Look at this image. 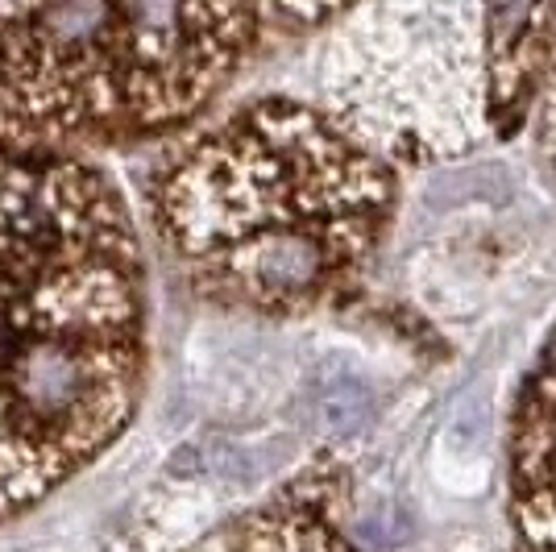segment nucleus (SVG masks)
Returning <instances> with one entry per match:
<instances>
[{
  "mask_svg": "<svg viewBox=\"0 0 556 552\" xmlns=\"http://www.w3.org/2000/svg\"><path fill=\"white\" fill-rule=\"evenodd\" d=\"M146 378V271L116 184L0 141V524L113 444Z\"/></svg>",
  "mask_w": 556,
  "mask_h": 552,
  "instance_id": "nucleus-1",
  "label": "nucleus"
},
{
  "mask_svg": "<svg viewBox=\"0 0 556 552\" xmlns=\"http://www.w3.org/2000/svg\"><path fill=\"white\" fill-rule=\"evenodd\" d=\"M399 208V166L320 100L266 96L184 138L150 229L212 308L295 321L349 296Z\"/></svg>",
  "mask_w": 556,
  "mask_h": 552,
  "instance_id": "nucleus-2",
  "label": "nucleus"
},
{
  "mask_svg": "<svg viewBox=\"0 0 556 552\" xmlns=\"http://www.w3.org/2000/svg\"><path fill=\"white\" fill-rule=\"evenodd\" d=\"M257 34L250 0H0V141L187 129Z\"/></svg>",
  "mask_w": 556,
  "mask_h": 552,
  "instance_id": "nucleus-3",
  "label": "nucleus"
},
{
  "mask_svg": "<svg viewBox=\"0 0 556 552\" xmlns=\"http://www.w3.org/2000/svg\"><path fill=\"white\" fill-rule=\"evenodd\" d=\"M556 0H357L320 54V104L394 166H437L528 129Z\"/></svg>",
  "mask_w": 556,
  "mask_h": 552,
  "instance_id": "nucleus-4",
  "label": "nucleus"
},
{
  "mask_svg": "<svg viewBox=\"0 0 556 552\" xmlns=\"http://www.w3.org/2000/svg\"><path fill=\"white\" fill-rule=\"evenodd\" d=\"M345 469L332 453H320L278 494L229 519L191 552H366L345 528Z\"/></svg>",
  "mask_w": 556,
  "mask_h": 552,
  "instance_id": "nucleus-5",
  "label": "nucleus"
},
{
  "mask_svg": "<svg viewBox=\"0 0 556 552\" xmlns=\"http://www.w3.org/2000/svg\"><path fill=\"white\" fill-rule=\"evenodd\" d=\"M510 519L523 552H556V328L510 424Z\"/></svg>",
  "mask_w": 556,
  "mask_h": 552,
  "instance_id": "nucleus-6",
  "label": "nucleus"
},
{
  "mask_svg": "<svg viewBox=\"0 0 556 552\" xmlns=\"http://www.w3.org/2000/svg\"><path fill=\"white\" fill-rule=\"evenodd\" d=\"M437 474L453 494H482L490 482V407L462 403L437 449Z\"/></svg>",
  "mask_w": 556,
  "mask_h": 552,
  "instance_id": "nucleus-7",
  "label": "nucleus"
},
{
  "mask_svg": "<svg viewBox=\"0 0 556 552\" xmlns=\"http://www.w3.org/2000/svg\"><path fill=\"white\" fill-rule=\"evenodd\" d=\"M312 403L332 432H362L370 424L378 394L357 369H328L312 394Z\"/></svg>",
  "mask_w": 556,
  "mask_h": 552,
  "instance_id": "nucleus-8",
  "label": "nucleus"
},
{
  "mask_svg": "<svg viewBox=\"0 0 556 552\" xmlns=\"http://www.w3.org/2000/svg\"><path fill=\"white\" fill-rule=\"evenodd\" d=\"M357 0H250L257 29L275 34H312L345 17Z\"/></svg>",
  "mask_w": 556,
  "mask_h": 552,
  "instance_id": "nucleus-9",
  "label": "nucleus"
},
{
  "mask_svg": "<svg viewBox=\"0 0 556 552\" xmlns=\"http://www.w3.org/2000/svg\"><path fill=\"white\" fill-rule=\"evenodd\" d=\"M532 138H535V154L548 166L556 184V22H553V47H548V71H544V88H540V100H535L532 113Z\"/></svg>",
  "mask_w": 556,
  "mask_h": 552,
  "instance_id": "nucleus-10",
  "label": "nucleus"
},
{
  "mask_svg": "<svg viewBox=\"0 0 556 552\" xmlns=\"http://www.w3.org/2000/svg\"><path fill=\"white\" fill-rule=\"evenodd\" d=\"M515 552H523V549H515Z\"/></svg>",
  "mask_w": 556,
  "mask_h": 552,
  "instance_id": "nucleus-11",
  "label": "nucleus"
}]
</instances>
